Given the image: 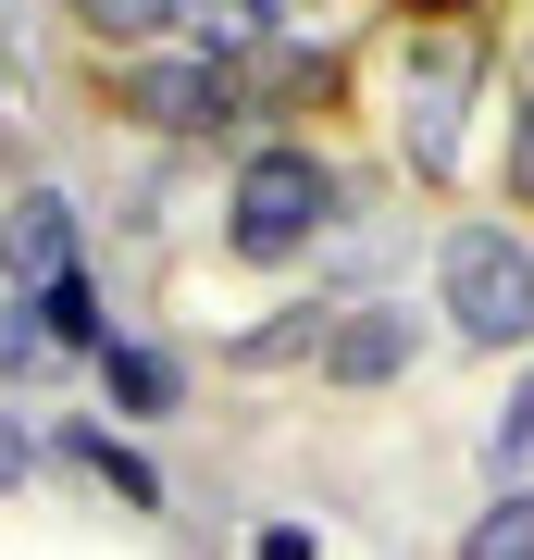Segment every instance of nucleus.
<instances>
[{
    "mask_svg": "<svg viewBox=\"0 0 534 560\" xmlns=\"http://www.w3.org/2000/svg\"><path fill=\"white\" fill-rule=\"evenodd\" d=\"M497 38L485 25H397V62H385V138H397V175L411 187H460V125L497 101Z\"/></svg>",
    "mask_w": 534,
    "mask_h": 560,
    "instance_id": "obj_1",
    "label": "nucleus"
},
{
    "mask_svg": "<svg viewBox=\"0 0 534 560\" xmlns=\"http://www.w3.org/2000/svg\"><path fill=\"white\" fill-rule=\"evenodd\" d=\"M348 224V175L323 138H249L237 175H224V249L249 261V275H298V261H323V237Z\"/></svg>",
    "mask_w": 534,
    "mask_h": 560,
    "instance_id": "obj_2",
    "label": "nucleus"
},
{
    "mask_svg": "<svg viewBox=\"0 0 534 560\" xmlns=\"http://www.w3.org/2000/svg\"><path fill=\"white\" fill-rule=\"evenodd\" d=\"M436 337L473 361H534V237L510 212L436 224Z\"/></svg>",
    "mask_w": 534,
    "mask_h": 560,
    "instance_id": "obj_3",
    "label": "nucleus"
},
{
    "mask_svg": "<svg viewBox=\"0 0 534 560\" xmlns=\"http://www.w3.org/2000/svg\"><path fill=\"white\" fill-rule=\"evenodd\" d=\"M99 101H112V125H138V138H162V150H212V138H237V125H261L249 113V75L224 50H199V38L99 62Z\"/></svg>",
    "mask_w": 534,
    "mask_h": 560,
    "instance_id": "obj_4",
    "label": "nucleus"
},
{
    "mask_svg": "<svg viewBox=\"0 0 534 560\" xmlns=\"http://www.w3.org/2000/svg\"><path fill=\"white\" fill-rule=\"evenodd\" d=\"M423 349H436V312H411L397 287H385V300H348V312H336V349H323V386H348V399L411 386Z\"/></svg>",
    "mask_w": 534,
    "mask_h": 560,
    "instance_id": "obj_5",
    "label": "nucleus"
},
{
    "mask_svg": "<svg viewBox=\"0 0 534 560\" xmlns=\"http://www.w3.org/2000/svg\"><path fill=\"white\" fill-rule=\"evenodd\" d=\"M0 275H13V300H38L50 275H75V200L62 187H25L0 212Z\"/></svg>",
    "mask_w": 534,
    "mask_h": 560,
    "instance_id": "obj_6",
    "label": "nucleus"
},
{
    "mask_svg": "<svg viewBox=\"0 0 534 560\" xmlns=\"http://www.w3.org/2000/svg\"><path fill=\"white\" fill-rule=\"evenodd\" d=\"M336 312H348V300H323V287H311V300L261 312L249 337H224V361H237V374H298V361H311V374H323V349H336Z\"/></svg>",
    "mask_w": 534,
    "mask_h": 560,
    "instance_id": "obj_7",
    "label": "nucleus"
},
{
    "mask_svg": "<svg viewBox=\"0 0 534 560\" xmlns=\"http://www.w3.org/2000/svg\"><path fill=\"white\" fill-rule=\"evenodd\" d=\"M62 25L99 50V62H124V50H162V38H187V0H62Z\"/></svg>",
    "mask_w": 534,
    "mask_h": 560,
    "instance_id": "obj_8",
    "label": "nucleus"
},
{
    "mask_svg": "<svg viewBox=\"0 0 534 560\" xmlns=\"http://www.w3.org/2000/svg\"><path fill=\"white\" fill-rule=\"evenodd\" d=\"M99 386H112V411H124V423H162V411L187 399V361H175V349H150V337H112V349H99Z\"/></svg>",
    "mask_w": 534,
    "mask_h": 560,
    "instance_id": "obj_9",
    "label": "nucleus"
},
{
    "mask_svg": "<svg viewBox=\"0 0 534 560\" xmlns=\"http://www.w3.org/2000/svg\"><path fill=\"white\" fill-rule=\"evenodd\" d=\"M497 200H510V224H534V75L522 62L497 75Z\"/></svg>",
    "mask_w": 534,
    "mask_h": 560,
    "instance_id": "obj_10",
    "label": "nucleus"
},
{
    "mask_svg": "<svg viewBox=\"0 0 534 560\" xmlns=\"http://www.w3.org/2000/svg\"><path fill=\"white\" fill-rule=\"evenodd\" d=\"M25 312H38V337H50L62 361H99V349H112V312H99L87 261H75V275H50V287H38V300H25Z\"/></svg>",
    "mask_w": 534,
    "mask_h": 560,
    "instance_id": "obj_11",
    "label": "nucleus"
},
{
    "mask_svg": "<svg viewBox=\"0 0 534 560\" xmlns=\"http://www.w3.org/2000/svg\"><path fill=\"white\" fill-rule=\"evenodd\" d=\"M485 486H534V361H510V386L485 411Z\"/></svg>",
    "mask_w": 534,
    "mask_h": 560,
    "instance_id": "obj_12",
    "label": "nucleus"
},
{
    "mask_svg": "<svg viewBox=\"0 0 534 560\" xmlns=\"http://www.w3.org/2000/svg\"><path fill=\"white\" fill-rule=\"evenodd\" d=\"M62 460H75V474H99L124 511H162V474H150V460L124 448V436H112V423H62Z\"/></svg>",
    "mask_w": 534,
    "mask_h": 560,
    "instance_id": "obj_13",
    "label": "nucleus"
},
{
    "mask_svg": "<svg viewBox=\"0 0 534 560\" xmlns=\"http://www.w3.org/2000/svg\"><path fill=\"white\" fill-rule=\"evenodd\" d=\"M460 560H534V486H485V511L460 523Z\"/></svg>",
    "mask_w": 534,
    "mask_h": 560,
    "instance_id": "obj_14",
    "label": "nucleus"
},
{
    "mask_svg": "<svg viewBox=\"0 0 534 560\" xmlns=\"http://www.w3.org/2000/svg\"><path fill=\"white\" fill-rule=\"evenodd\" d=\"M50 337H38V312H25V300H0V374H50Z\"/></svg>",
    "mask_w": 534,
    "mask_h": 560,
    "instance_id": "obj_15",
    "label": "nucleus"
},
{
    "mask_svg": "<svg viewBox=\"0 0 534 560\" xmlns=\"http://www.w3.org/2000/svg\"><path fill=\"white\" fill-rule=\"evenodd\" d=\"M249 560H323V536H311V523H261V548Z\"/></svg>",
    "mask_w": 534,
    "mask_h": 560,
    "instance_id": "obj_16",
    "label": "nucleus"
},
{
    "mask_svg": "<svg viewBox=\"0 0 534 560\" xmlns=\"http://www.w3.org/2000/svg\"><path fill=\"white\" fill-rule=\"evenodd\" d=\"M385 13H397V25H473L485 0H385Z\"/></svg>",
    "mask_w": 534,
    "mask_h": 560,
    "instance_id": "obj_17",
    "label": "nucleus"
},
{
    "mask_svg": "<svg viewBox=\"0 0 534 560\" xmlns=\"http://www.w3.org/2000/svg\"><path fill=\"white\" fill-rule=\"evenodd\" d=\"M522 75H534V38H522Z\"/></svg>",
    "mask_w": 534,
    "mask_h": 560,
    "instance_id": "obj_18",
    "label": "nucleus"
}]
</instances>
